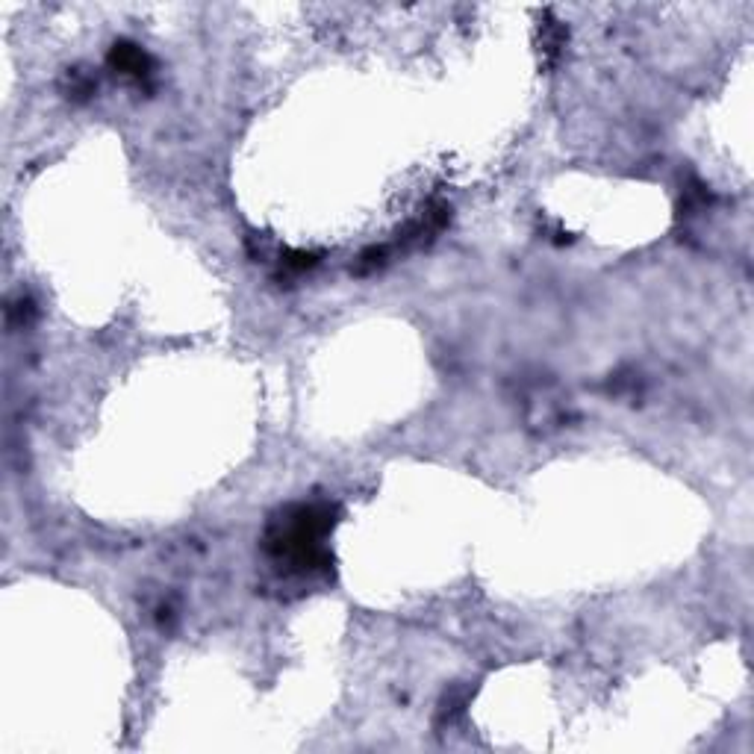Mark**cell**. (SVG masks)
I'll return each instance as SVG.
<instances>
[{
    "instance_id": "obj_1",
    "label": "cell",
    "mask_w": 754,
    "mask_h": 754,
    "mask_svg": "<svg viewBox=\"0 0 754 754\" xmlns=\"http://www.w3.org/2000/svg\"><path fill=\"white\" fill-rule=\"evenodd\" d=\"M109 65H112L115 71H121L124 77L136 80V83H148V80H151V74H154V62H151V56L145 54L142 48L130 45V42H121V45H115V48H112V54H109Z\"/></svg>"
}]
</instances>
